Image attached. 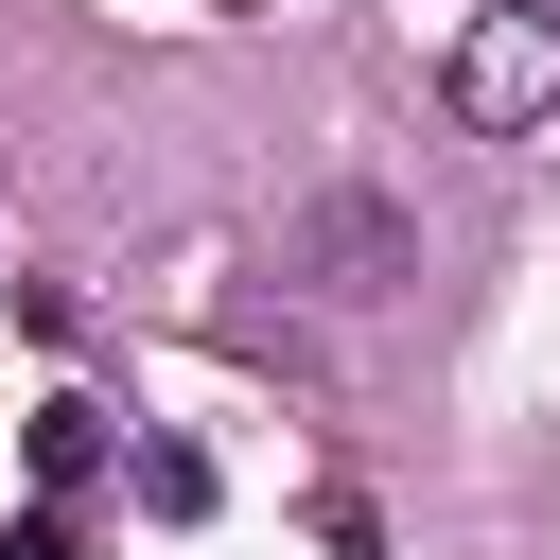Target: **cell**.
I'll return each mask as SVG.
<instances>
[{"label":"cell","mask_w":560,"mask_h":560,"mask_svg":"<svg viewBox=\"0 0 560 560\" xmlns=\"http://www.w3.org/2000/svg\"><path fill=\"white\" fill-rule=\"evenodd\" d=\"M280 280H315V298H402V280H420V228H402V192H368V175L298 192V210H280Z\"/></svg>","instance_id":"cell-1"},{"label":"cell","mask_w":560,"mask_h":560,"mask_svg":"<svg viewBox=\"0 0 560 560\" xmlns=\"http://www.w3.org/2000/svg\"><path fill=\"white\" fill-rule=\"evenodd\" d=\"M438 88H455V122H472V140L560 122V18H542V0H490V18L455 35V70H438Z\"/></svg>","instance_id":"cell-2"},{"label":"cell","mask_w":560,"mask_h":560,"mask_svg":"<svg viewBox=\"0 0 560 560\" xmlns=\"http://www.w3.org/2000/svg\"><path fill=\"white\" fill-rule=\"evenodd\" d=\"M18 455H35V490H88V472H105V402H35Z\"/></svg>","instance_id":"cell-3"},{"label":"cell","mask_w":560,"mask_h":560,"mask_svg":"<svg viewBox=\"0 0 560 560\" xmlns=\"http://www.w3.org/2000/svg\"><path fill=\"white\" fill-rule=\"evenodd\" d=\"M140 508H158V525H210V455L158 438V455H140Z\"/></svg>","instance_id":"cell-4"},{"label":"cell","mask_w":560,"mask_h":560,"mask_svg":"<svg viewBox=\"0 0 560 560\" xmlns=\"http://www.w3.org/2000/svg\"><path fill=\"white\" fill-rule=\"evenodd\" d=\"M0 560H88V525H70V490H35V508L0 525Z\"/></svg>","instance_id":"cell-5"},{"label":"cell","mask_w":560,"mask_h":560,"mask_svg":"<svg viewBox=\"0 0 560 560\" xmlns=\"http://www.w3.org/2000/svg\"><path fill=\"white\" fill-rule=\"evenodd\" d=\"M315 560H385V525L368 508H315Z\"/></svg>","instance_id":"cell-6"}]
</instances>
